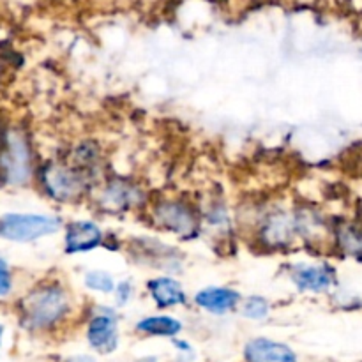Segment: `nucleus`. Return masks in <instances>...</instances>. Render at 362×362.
<instances>
[{
  "mask_svg": "<svg viewBox=\"0 0 362 362\" xmlns=\"http://www.w3.org/2000/svg\"><path fill=\"white\" fill-rule=\"evenodd\" d=\"M69 311V293L59 285H42L21 300V324L30 331H46Z\"/></svg>",
  "mask_w": 362,
  "mask_h": 362,
  "instance_id": "1",
  "label": "nucleus"
},
{
  "mask_svg": "<svg viewBox=\"0 0 362 362\" xmlns=\"http://www.w3.org/2000/svg\"><path fill=\"white\" fill-rule=\"evenodd\" d=\"M34 165L27 136L21 129L9 127L0 134V180L20 187L30 182Z\"/></svg>",
  "mask_w": 362,
  "mask_h": 362,
  "instance_id": "2",
  "label": "nucleus"
},
{
  "mask_svg": "<svg viewBox=\"0 0 362 362\" xmlns=\"http://www.w3.org/2000/svg\"><path fill=\"white\" fill-rule=\"evenodd\" d=\"M60 230V219L45 214H4L0 218V239L9 243H34Z\"/></svg>",
  "mask_w": 362,
  "mask_h": 362,
  "instance_id": "3",
  "label": "nucleus"
},
{
  "mask_svg": "<svg viewBox=\"0 0 362 362\" xmlns=\"http://www.w3.org/2000/svg\"><path fill=\"white\" fill-rule=\"evenodd\" d=\"M41 184L45 186L46 193L55 200H74L80 197L85 189V180L81 172L67 166H48L41 172Z\"/></svg>",
  "mask_w": 362,
  "mask_h": 362,
  "instance_id": "4",
  "label": "nucleus"
},
{
  "mask_svg": "<svg viewBox=\"0 0 362 362\" xmlns=\"http://www.w3.org/2000/svg\"><path fill=\"white\" fill-rule=\"evenodd\" d=\"M156 221L163 226V228L170 230V232L177 233L180 237H191L194 235L198 228V219L193 209L186 205L184 202L179 200H168L163 202L156 207L154 211Z\"/></svg>",
  "mask_w": 362,
  "mask_h": 362,
  "instance_id": "5",
  "label": "nucleus"
},
{
  "mask_svg": "<svg viewBox=\"0 0 362 362\" xmlns=\"http://www.w3.org/2000/svg\"><path fill=\"white\" fill-rule=\"evenodd\" d=\"M87 341L95 352L112 354L119 346V331H117L115 315L99 313L88 322Z\"/></svg>",
  "mask_w": 362,
  "mask_h": 362,
  "instance_id": "6",
  "label": "nucleus"
},
{
  "mask_svg": "<svg viewBox=\"0 0 362 362\" xmlns=\"http://www.w3.org/2000/svg\"><path fill=\"white\" fill-rule=\"evenodd\" d=\"M103 243V233L99 226L92 221H74L66 228L64 250L67 255L87 253L95 250Z\"/></svg>",
  "mask_w": 362,
  "mask_h": 362,
  "instance_id": "7",
  "label": "nucleus"
},
{
  "mask_svg": "<svg viewBox=\"0 0 362 362\" xmlns=\"http://www.w3.org/2000/svg\"><path fill=\"white\" fill-rule=\"evenodd\" d=\"M292 279L303 292L322 293L336 285V271L331 265H299L293 269Z\"/></svg>",
  "mask_w": 362,
  "mask_h": 362,
  "instance_id": "8",
  "label": "nucleus"
},
{
  "mask_svg": "<svg viewBox=\"0 0 362 362\" xmlns=\"http://www.w3.org/2000/svg\"><path fill=\"white\" fill-rule=\"evenodd\" d=\"M246 362H297V356L285 343L269 338H255L244 349Z\"/></svg>",
  "mask_w": 362,
  "mask_h": 362,
  "instance_id": "9",
  "label": "nucleus"
},
{
  "mask_svg": "<svg viewBox=\"0 0 362 362\" xmlns=\"http://www.w3.org/2000/svg\"><path fill=\"white\" fill-rule=\"evenodd\" d=\"M239 292L230 288H219V286H212V288L200 290L194 296V303L202 308V310L209 311L212 315H226L239 304Z\"/></svg>",
  "mask_w": 362,
  "mask_h": 362,
  "instance_id": "10",
  "label": "nucleus"
},
{
  "mask_svg": "<svg viewBox=\"0 0 362 362\" xmlns=\"http://www.w3.org/2000/svg\"><path fill=\"white\" fill-rule=\"evenodd\" d=\"M147 288L158 308H173L186 303V292L180 283L172 278L151 279Z\"/></svg>",
  "mask_w": 362,
  "mask_h": 362,
  "instance_id": "11",
  "label": "nucleus"
},
{
  "mask_svg": "<svg viewBox=\"0 0 362 362\" xmlns=\"http://www.w3.org/2000/svg\"><path fill=\"white\" fill-rule=\"evenodd\" d=\"M101 200L108 211L119 212L124 211V209H129L133 207V205H136L140 197H138L136 187L124 182H113L110 184L105 189V193L101 194Z\"/></svg>",
  "mask_w": 362,
  "mask_h": 362,
  "instance_id": "12",
  "label": "nucleus"
},
{
  "mask_svg": "<svg viewBox=\"0 0 362 362\" xmlns=\"http://www.w3.org/2000/svg\"><path fill=\"white\" fill-rule=\"evenodd\" d=\"M136 331L145 336L173 338L182 331V324L173 317H148L138 322Z\"/></svg>",
  "mask_w": 362,
  "mask_h": 362,
  "instance_id": "13",
  "label": "nucleus"
},
{
  "mask_svg": "<svg viewBox=\"0 0 362 362\" xmlns=\"http://www.w3.org/2000/svg\"><path fill=\"white\" fill-rule=\"evenodd\" d=\"M293 232V221L285 214H274L267 219V225L264 226V237L269 244L283 246L288 243Z\"/></svg>",
  "mask_w": 362,
  "mask_h": 362,
  "instance_id": "14",
  "label": "nucleus"
},
{
  "mask_svg": "<svg viewBox=\"0 0 362 362\" xmlns=\"http://www.w3.org/2000/svg\"><path fill=\"white\" fill-rule=\"evenodd\" d=\"M339 244L343 250L352 257L362 258V232L354 226H345L338 235Z\"/></svg>",
  "mask_w": 362,
  "mask_h": 362,
  "instance_id": "15",
  "label": "nucleus"
},
{
  "mask_svg": "<svg viewBox=\"0 0 362 362\" xmlns=\"http://www.w3.org/2000/svg\"><path fill=\"white\" fill-rule=\"evenodd\" d=\"M85 285H87V288L94 290V292H103V293H110L115 290L113 278L105 271L88 272V274L85 276Z\"/></svg>",
  "mask_w": 362,
  "mask_h": 362,
  "instance_id": "16",
  "label": "nucleus"
},
{
  "mask_svg": "<svg viewBox=\"0 0 362 362\" xmlns=\"http://www.w3.org/2000/svg\"><path fill=\"white\" fill-rule=\"evenodd\" d=\"M243 315L250 320H262L269 315V303L264 297H250L243 306Z\"/></svg>",
  "mask_w": 362,
  "mask_h": 362,
  "instance_id": "17",
  "label": "nucleus"
},
{
  "mask_svg": "<svg viewBox=\"0 0 362 362\" xmlns=\"http://www.w3.org/2000/svg\"><path fill=\"white\" fill-rule=\"evenodd\" d=\"M11 290H13V274L9 264L0 257V299L9 296Z\"/></svg>",
  "mask_w": 362,
  "mask_h": 362,
  "instance_id": "18",
  "label": "nucleus"
},
{
  "mask_svg": "<svg viewBox=\"0 0 362 362\" xmlns=\"http://www.w3.org/2000/svg\"><path fill=\"white\" fill-rule=\"evenodd\" d=\"M119 297H117V299H119V303L120 304H126L127 300H129V293H131V286H129V283H122V285L119 286Z\"/></svg>",
  "mask_w": 362,
  "mask_h": 362,
  "instance_id": "19",
  "label": "nucleus"
},
{
  "mask_svg": "<svg viewBox=\"0 0 362 362\" xmlns=\"http://www.w3.org/2000/svg\"><path fill=\"white\" fill-rule=\"evenodd\" d=\"M64 362H98V361H95L94 357H92V356H85V354H83V356H73V357H67V359L64 361Z\"/></svg>",
  "mask_w": 362,
  "mask_h": 362,
  "instance_id": "20",
  "label": "nucleus"
},
{
  "mask_svg": "<svg viewBox=\"0 0 362 362\" xmlns=\"http://www.w3.org/2000/svg\"><path fill=\"white\" fill-rule=\"evenodd\" d=\"M2 339H4V325L0 324V349H2Z\"/></svg>",
  "mask_w": 362,
  "mask_h": 362,
  "instance_id": "21",
  "label": "nucleus"
}]
</instances>
